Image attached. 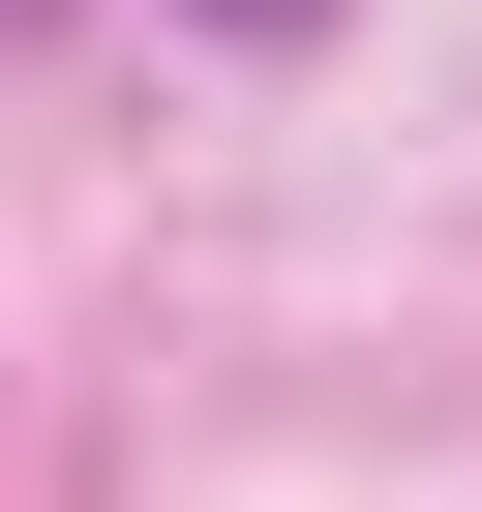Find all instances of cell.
<instances>
[{
    "label": "cell",
    "instance_id": "1",
    "mask_svg": "<svg viewBox=\"0 0 482 512\" xmlns=\"http://www.w3.org/2000/svg\"><path fill=\"white\" fill-rule=\"evenodd\" d=\"M211 31H302V0H211Z\"/></svg>",
    "mask_w": 482,
    "mask_h": 512
}]
</instances>
